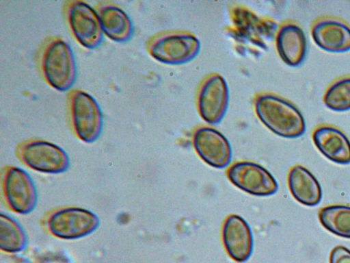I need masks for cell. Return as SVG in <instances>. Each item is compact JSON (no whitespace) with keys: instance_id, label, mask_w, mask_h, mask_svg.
<instances>
[{"instance_id":"cell-1","label":"cell","mask_w":350,"mask_h":263,"mask_svg":"<svg viewBox=\"0 0 350 263\" xmlns=\"http://www.w3.org/2000/svg\"><path fill=\"white\" fill-rule=\"evenodd\" d=\"M37 62L44 80L53 88L66 91L76 78V64L69 45L59 36L46 38L39 47Z\"/></svg>"},{"instance_id":"cell-8","label":"cell","mask_w":350,"mask_h":263,"mask_svg":"<svg viewBox=\"0 0 350 263\" xmlns=\"http://www.w3.org/2000/svg\"><path fill=\"white\" fill-rule=\"evenodd\" d=\"M2 192L8 207L19 214H27L35 208L38 195L34 183L23 169L7 166L1 177Z\"/></svg>"},{"instance_id":"cell-21","label":"cell","mask_w":350,"mask_h":263,"mask_svg":"<svg viewBox=\"0 0 350 263\" xmlns=\"http://www.w3.org/2000/svg\"><path fill=\"white\" fill-rule=\"evenodd\" d=\"M329 263H350V250L343 246H336L330 253Z\"/></svg>"},{"instance_id":"cell-12","label":"cell","mask_w":350,"mask_h":263,"mask_svg":"<svg viewBox=\"0 0 350 263\" xmlns=\"http://www.w3.org/2000/svg\"><path fill=\"white\" fill-rule=\"evenodd\" d=\"M221 238L226 251L233 260L244 262L250 258L253 235L243 218L237 214L228 216L223 223Z\"/></svg>"},{"instance_id":"cell-19","label":"cell","mask_w":350,"mask_h":263,"mask_svg":"<svg viewBox=\"0 0 350 263\" xmlns=\"http://www.w3.org/2000/svg\"><path fill=\"white\" fill-rule=\"evenodd\" d=\"M321 225L329 231L338 236L350 238V206L332 205L319 212Z\"/></svg>"},{"instance_id":"cell-7","label":"cell","mask_w":350,"mask_h":263,"mask_svg":"<svg viewBox=\"0 0 350 263\" xmlns=\"http://www.w3.org/2000/svg\"><path fill=\"white\" fill-rule=\"evenodd\" d=\"M46 225L49 233L62 240H76L94 231L98 217L92 212L78 207H66L51 212Z\"/></svg>"},{"instance_id":"cell-20","label":"cell","mask_w":350,"mask_h":263,"mask_svg":"<svg viewBox=\"0 0 350 263\" xmlns=\"http://www.w3.org/2000/svg\"><path fill=\"white\" fill-rule=\"evenodd\" d=\"M323 100L332 110H350V76L340 78L330 84L325 91Z\"/></svg>"},{"instance_id":"cell-6","label":"cell","mask_w":350,"mask_h":263,"mask_svg":"<svg viewBox=\"0 0 350 263\" xmlns=\"http://www.w3.org/2000/svg\"><path fill=\"white\" fill-rule=\"evenodd\" d=\"M63 12L71 34L79 45L88 49L100 45L103 32L94 8L81 0H68L64 2Z\"/></svg>"},{"instance_id":"cell-5","label":"cell","mask_w":350,"mask_h":263,"mask_svg":"<svg viewBox=\"0 0 350 263\" xmlns=\"http://www.w3.org/2000/svg\"><path fill=\"white\" fill-rule=\"evenodd\" d=\"M16 154L25 166L43 173H62L70 166L69 158L64 149L41 139L20 142L16 148Z\"/></svg>"},{"instance_id":"cell-14","label":"cell","mask_w":350,"mask_h":263,"mask_svg":"<svg viewBox=\"0 0 350 263\" xmlns=\"http://www.w3.org/2000/svg\"><path fill=\"white\" fill-rule=\"evenodd\" d=\"M275 48L280 59L286 65H300L306 54L307 42L303 29L294 23L282 24L275 35Z\"/></svg>"},{"instance_id":"cell-13","label":"cell","mask_w":350,"mask_h":263,"mask_svg":"<svg viewBox=\"0 0 350 263\" xmlns=\"http://www.w3.org/2000/svg\"><path fill=\"white\" fill-rule=\"evenodd\" d=\"M311 36L316 45L324 51L342 53L350 50V26L340 19H318L312 26Z\"/></svg>"},{"instance_id":"cell-15","label":"cell","mask_w":350,"mask_h":263,"mask_svg":"<svg viewBox=\"0 0 350 263\" xmlns=\"http://www.w3.org/2000/svg\"><path fill=\"white\" fill-rule=\"evenodd\" d=\"M312 138L316 147L329 160L340 164L350 163V141L339 129L320 125L314 129Z\"/></svg>"},{"instance_id":"cell-17","label":"cell","mask_w":350,"mask_h":263,"mask_svg":"<svg viewBox=\"0 0 350 263\" xmlns=\"http://www.w3.org/2000/svg\"><path fill=\"white\" fill-rule=\"evenodd\" d=\"M288 184L293 197L308 206L319 203L322 198L321 187L316 177L301 165L293 166L288 176Z\"/></svg>"},{"instance_id":"cell-18","label":"cell","mask_w":350,"mask_h":263,"mask_svg":"<svg viewBox=\"0 0 350 263\" xmlns=\"http://www.w3.org/2000/svg\"><path fill=\"white\" fill-rule=\"evenodd\" d=\"M27 244V238L21 225L11 216L0 214V249L9 253L23 251Z\"/></svg>"},{"instance_id":"cell-11","label":"cell","mask_w":350,"mask_h":263,"mask_svg":"<svg viewBox=\"0 0 350 263\" xmlns=\"http://www.w3.org/2000/svg\"><path fill=\"white\" fill-rule=\"evenodd\" d=\"M193 145L199 157L209 166L224 168L231 162L232 151L228 140L211 127H200L193 135Z\"/></svg>"},{"instance_id":"cell-10","label":"cell","mask_w":350,"mask_h":263,"mask_svg":"<svg viewBox=\"0 0 350 263\" xmlns=\"http://www.w3.org/2000/svg\"><path fill=\"white\" fill-rule=\"evenodd\" d=\"M227 177L236 187L257 197L272 195L278 189L273 176L265 168L252 162L234 163L228 168Z\"/></svg>"},{"instance_id":"cell-9","label":"cell","mask_w":350,"mask_h":263,"mask_svg":"<svg viewBox=\"0 0 350 263\" xmlns=\"http://www.w3.org/2000/svg\"><path fill=\"white\" fill-rule=\"evenodd\" d=\"M229 102V90L225 79L218 73L208 75L201 83L196 105L201 118L207 123H219L225 116Z\"/></svg>"},{"instance_id":"cell-16","label":"cell","mask_w":350,"mask_h":263,"mask_svg":"<svg viewBox=\"0 0 350 263\" xmlns=\"http://www.w3.org/2000/svg\"><path fill=\"white\" fill-rule=\"evenodd\" d=\"M94 10L103 34L117 42L128 41L133 34L131 21L125 12L111 1L98 2Z\"/></svg>"},{"instance_id":"cell-4","label":"cell","mask_w":350,"mask_h":263,"mask_svg":"<svg viewBox=\"0 0 350 263\" xmlns=\"http://www.w3.org/2000/svg\"><path fill=\"white\" fill-rule=\"evenodd\" d=\"M146 49L157 62L179 65L192 60L198 54L200 42L191 33L176 31L152 36L148 41Z\"/></svg>"},{"instance_id":"cell-2","label":"cell","mask_w":350,"mask_h":263,"mask_svg":"<svg viewBox=\"0 0 350 263\" xmlns=\"http://www.w3.org/2000/svg\"><path fill=\"white\" fill-rule=\"evenodd\" d=\"M254 109L260 121L276 135L295 138L306 130L304 118L289 101L272 93H261L254 99Z\"/></svg>"},{"instance_id":"cell-3","label":"cell","mask_w":350,"mask_h":263,"mask_svg":"<svg viewBox=\"0 0 350 263\" xmlns=\"http://www.w3.org/2000/svg\"><path fill=\"white\" fill-rule=\"evenodd\" d=\"M66 112L75 135L86 143L94 142L103 128V116L96 100L79 89H71L66 95Z\"/></svg>"}]
</instances>
